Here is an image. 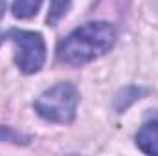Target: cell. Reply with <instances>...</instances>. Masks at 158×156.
Returning a JSON list of instances; mask_svg holds the SVG:
<instances>
[{"instance_id": "1", "label": "cell", "mask_w": 158, "mask_h": 156, "mask_svg": "<svg viewBox=\"0 0 158 156\" xmlns=\"http://www.w3.org/2000/svg\"><path fill=\"white\" fill-rule=\"evenodd\" d=\"M116 30L105 20H92L76 28L57 46V59L68 66L88 64L112 50Z\"/></svg>"}, {"instance_id": "2", "label": "cell", "mask_w": 158, "mask_h": 156, "mask_svg": "<svg viewBox=\"0 0 158 156\" xmlns=\"http://www.w3.org/2000/svg\"><path fill=\"white\" fill-rule=\"evenodd\" d=\"M79 103V92L72 83H57L33 101V109L42 119L52 123H72Z\"/></svg>"}, {"instance_id": "3", "label": "cell", "mask_w": 158, "mask_h": 156, "mask_svg": "<svg viewBox=\"0 0 158 156\" xmlns=\"http://www.w3.org/2000/svg\"><path fill=\"white\" fill-rule=\"evenodd\" d=\"M4 39L11 40L15 46V64L22 74H37L46 61V44L42 35L28 30H9Z\"/></svg>"}, {"instance_id": "4", "label": "cell", "mask_w": 158, "mask_h": 156, "mask_svg": "<svg viewBox=\"0 0 158 156\" xmlns=\"http://www.w3.org/2000/svg\"><path fill=\"white\" fill-rule=\"evenodd\" d=\"M136 145L142 153L158 156V116L147 119L136 132Z\"/></svg>"}, {"instance_id": "5", "label": "cell", "mask_w": 158, "mask_h": 156, "mask_svg": "<svg viewBox=\"0 0 158 156\" xmlns=\"http://www.w3.org/2000/svg\"><path fill=\"white\" fill-rule=\"evenodd\" d=\"M40 6H42V0H15L11 11H13L15 18H22L24 20V18L35 17Z\"/></svg>"}, {"instance_id": "6", "label": "cell", "mask_w": 158, "mask_h": 156, "mask_svg": "<svg viewBox=\"0 0 158 156\" xmlns=\"http://www.w3.org/2000/svg\"><path fill=\"white\" fill-rule=\"evenodd\" d=\"M68 7H70V0H50V9H48V17H46L48 26H55L66 15Z\"/></svg>"}, {"instance_id": "7", "label": "cell", "mask_w": 158, "mask_h": 156, "mask_svg": "<svg viewBox=\"0 0 158 156\" xmlns=\"http://www.w3.org/2000/svg\"><path fill=\"white\" fill-rule=\"evenodd\" d=\"M6 6H7V0H0V18H2L4 13H6Z\"/></svg>"}, {"instance_id": "8", "label": "cell", "mask_w": 158, "mask_h": 156, "mask_svg": "<svg viewBox=\"0 0 158 156\" xmlns=\"http://www.w3.org/2000/svg\"><path fill=\"white\" fill-rule=\"evenodd\" d=\"M0 134H2V132H0Z\"/></svg>"}]
</instances>
